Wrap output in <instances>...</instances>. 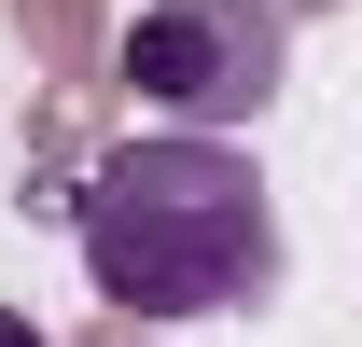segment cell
<instances>
[{"mask_svg":"<svg viewBox=\"0 0 362 347\" xmlns=\"http://www.w3.org/2000/svg\"><path fill=\"white\" fill-rule=\"evenodd\" d=\"M98 305L126 319H223V305L279 292V209L237 139H126L98 153V181L70 195Z\"/></svg>","mask_w":362,"mask_h":347,"instance_id":"1","label":"cell"},{"mask_svg":"<svg viewBox=\"0 0 362 347\" xmlns=\"http://www.w3.org/2000/svg\"><path fill=\"white\" fill-rule=\"evenodd\" d=\"M0 347H42V334H28V319H0Z\"/></svg>","mask_w":362,"mask_h":347,"instance_id":"3","label":"cell"},{"mask_svg":"<svg viewBox=\"0 0 362 347\" xmlns=\"http://www.w3.org/2000/svg\"><path fill=\"white\" fill-rule=\"evenodd\" d=\"M126 84L168 111V139H223L279 97V0H139Z\"/></svg>","mask_w":362,"mask_h":347,"instance_id":"2","label":"cell"}]
</instances>
